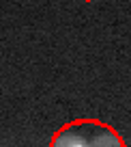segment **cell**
I'll return each instance as SVG.
<instances>
[{
	"instance_id": "obj_1",
	"label": "cell",
	"mask_w": 131,
	"mask_h": 147,
	"mask_svg": "<svg viewBox=\"0 0 131 147\" xmlns=\"http://www.w3.org/2000/svg\"><path fill=\"white\" fill-rule=\"evenodd\" d=\"M54 147H125L114 128L97 119H75L52 136Z\"/></svg>"
},
{
	"instance_id": "obj_2",
	"label": "cell",
	"mask_w": 131,
	"mask_h": 147,
	"mask_svg": "<svg viewBox=\"0 0 131 147\" xmlns=\"http://www.w3.org/2000/svg\"><path fill=\"white\" fill-rule=\"evenodd\" d=\"M88 2H90V0H88Z\"/></svg>"
}]
</instances>
